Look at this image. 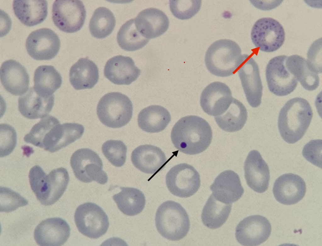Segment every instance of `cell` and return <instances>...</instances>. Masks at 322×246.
<instances>
[{"label":"cell","instance_id":"6da1fadb","mask_svg":"<svg viewBox=\"0 0 322 246\" xmlns=\"http://www.w3.org/2000/svg\"><path fill=\"white\" fill-rule=\"evenodd\" d=\"M212 131L208 123L198 116L189 115L180 119L173 126L172 142L180 152L187 154H197L209 146Z\"/></svg>","mask_w":322,"mask_h":246},{"label":"cell","instance_id":"7a4b0ae2","mask_svg":"<svg viewBox=\"0 0 322 246\" xmlns=\"http://www.w3.org/2000/svg\"><path fill=\"white\" fill-rule=\"evenodd\" d=\"M313 116L308 102L299 97L287 101L281 109L278 126L283 139L290 144L298 141L308 128Z\"/></svg>","mask_w":322,"mask_h":246},{"label":"cell","instance_id":"3957f363","mask_svg":"<svg viewBox=\"0 0 322 246\" xmlns=\"http://www.w3.org/2000/svg\"><path fill=\"white\" fill-rule=\"evenodd\" d=\"M240 47L235 41L221 39L212 43L207 50L205 63L212 74L225 77L232 75L243 61Z\"/></svg>","mask_w":322,"mask_h":246},{"label":"cell","instance_id":"277c9868","mask_svg":"<svg viewBox=\"0 0 322 246\" xmlns=\"http://www.w3.org/2000/svg\"><path fill=\"white\" fill-rule=\"evenodd\" d=\"M155 222L159 233L173 241L184 238L190 227L189 217L185 210L179 203L171 200L165 201L159 206Z\"/></svg>","mask_w":322,"mask_h":246},{"label":"cell","instance_id":"5b68a950","mask_svg":"<svg viewBox=\"0 0 322 246\" xmlns=\"http://www.w3.org/2000/svg\"><path fill=\"white\" fill-rule=\"evenodd\" d=\"M133 105L126 95L118 92L108 93L100 99L97 114L100 121L112 128H119L128 124L131 119Z\"/></svg>","mask_w":322,"mask_h":246},{"label":"cell","instance_id":"8992f818","mask_svg":"<svg viewBox=\"0 0 322 246\" xmlns=\"http://www.w3.org/2000/svg\"><path fill=\"white\" fill-rule=\"evenodd\" d=\"M71 167L75 177L84 183L95 181L101 184L107 183L108 177L103 170V164L99 155L88 148L79 149L72 154Z\"/></svg>","mask_w":322,"mask_h":246},{"label":"cell","instance_id":"52a82bcc","mask_svg":"<svg viewBox=\"0 0 322 246\" xmlns=\"http://www.w3.org/2000/svg\"><path fill=\"white\" fill-rule=\"evenodd\" d=\"M79 231L90 238L97 239L104 235L109 226L108 217L99 206L92 202L80 205L74 215Z\"/></svg>","mask_w":322,"mask_h":246},{"label":"cell","instance_id":"ba28073f","mask_svg":"<svg viewBox=\"0 0 322 246\" xmlns=\"http://www.w3.org/2000/svg\"><path fill=\"white\" fill-rule=\"evenodd\" d=\"M86 9L79 0H56L53 5L52 18L55 25L61 31L72 33L83 26Z\"/></svg>","mask_w":322,"mask_h":246},{"label":"cell","instance_id":"9c48e42d","mask_svg":"<svg viewBox=\"0 0 322 246\" xmlns=\"http://www.w3.org/2000/svg\"><path fill=\"white\" fill-rule=\"evenodd\" d=\"M252 42L260 51L271 53L278 49L283 44L285 37L284 29L277 20L269 17L258 20L253 26L251 33Z\"/></svg>","mask_w":322,"mask_h":246},{"label":"cell","instance_id":"30bf717a","mask_svg":"<svg viewBox=\"0 0 322 246\" xmlns=\"http://www.w3.org/2000/svg\"><path fill=\"white\" fill-rule=\"evenodd\" d=\"M166 183L169 192L180 198L194 194L200 186V176L190 165L181 163L173 167L167 173Z\"/></svg>","mask_w":322,"mask_h":246},{"label":"cell","instance_id":"8fae6325","mask_svg":"<svg viewBox=\"0 0 322 246\" xmlns=\"http://www.w3.org/2000/svg\"><path fill=\"white\" fill-rule=\"evenodd\" d=\"M286 56L282 55L273 58L266 67L265 75L268 88L277 96L290 94L295 89L298 83L297 79L286 66Z\"/></svg>","mask_w":322,"mask_h":246},{"label":"cell","instance_id":"7c38bea8","mask_svg":"<svg viewBox=\"0 0 322 246\" xmlns=\"http://www.w3.org/2000/svg\"><path fill=\"white\" fill-rule=\"evenodd\" d=\"M60 44L58 35L47 28L40 29L31 32L25 42L28 53L37 60H49L53 58L58 52Z\"/></svg>","mask_w":322,"mask_h":246},{"label":"cell","instance_id":"4fadbf2b","mask_svg":"<svg viewBox=\"0 0 322 246\" xmlns=\"http://www.w3.org/2000/svg\"><path fill=\"white\" fill-rule=\"evenodd\" d=\"M271 224L265 217L259 215H251L241 221L236 229V238L243 246H258L265 241L270 236Z\"/></svg>","mask_w":322,"mask_h":246},{"label":"cell","instance_id":"5bb4252c","mask_svg":"<svg viewBox=\"0 0 322 246\" xmlns=\"http://www.w3.org/2000/svg\"><path fill=\"white\" fill-rule=\"evenodd\" d=\"M237 72L247 101L253 108L261 103L263 86L258 66L249 55L244 54Z\"/></svg>","mask_w":322,"mask_h":246},{"label":"cell","instance_id":"9a60e30c","mask_svg":"<svg viewBox=\"0 0 322 246\" xmlns=\"http://www.w3.org/2000/svg\"><path fill=\"white\" fill-rule=\"evenodd\" d=\"M233 98L229 87L219 81L213 82L206 86L200 97L201 106L209 115H220L229 108Z\"/></svg>","mask_w":322,"mask_h":246},{"label":"cell","instance_id":"2e32d148","mask_svg":"<svg viewBox=\"0 0 322 246\" xmlns=\"http://www.w3.org/2000/svg\"><path fill=\"white\" fill-rule=\"evenodd\" d=\"M35 239L41 246H60L67 240L70 228L64 220L59 217L50 218L41 221L34 232Z\"/></svg>","mask_w":322,"mask_h":246},{"label":"cell","instance_id":"e0dca14e","mask_svg":"<svg viewBox=\"0 0 322 246\" xmlns=\"http://www.w3.org/2000/svg\"><path fill=\"white\" fill-rule=\"evenodd\" d=\"M306 190L305 183L301 177L289 173L280 176L276 180L273 192L278 202L290 205L301 200L305 195Z\"/></svg>","mask_w":322,"mask_h":246},{"label":"cell","instance_id":"ac0fdd59","mask_svg":"<svg viewBox=\"0 0 322 246\" xmlns=\"http://www.w3.org/2000/svg\"><path fill=\"white\" fill-rule=\"evenodd\" d=\"M18 109L25 117L30 119L45 117L50 113L54 103L53 94L47 96L31 87L18 100Z\"/></svg>","mask_w":322,"mask_h":246},{"label":"cell","instance_id":"d6986e66","mask_svg":"<svg viewBox=\"0 0 322 246\" xmlns=\"http://www.w3.org/2000/svg\"><path fill=\"white\" fill-rule=\"evenodd\" d=\"M244 176L248 186L254 191L264 192L268 188L270 179L269 166L257 150L251 151L244 164Z\"/></svg>","mask_w":322,"mask_h":246},{"label":"cell","instance_id":"ffe728a7","mask_svg":"<svg viewBox=\"0 0 322 246\" xmlns=\"http://www.w3.org/2000/svg\"><path fill=\"white\" fill-rule=\"evenodd\" d=\"M0 77L5 89L13 95H22L29 90V75L25 68L15 60L9 59L3 63Z\"/></svg>","mask_w":322,"mask_h":246},{"label":"cell","instance_id":"44dd1931","mask_svg":"<svg viewBox=\"0 0 322 246\" xmlns=\"http://www.w3.org/2000/svg\"><path fill=\"white\" fill-rule=\"evenodd\" d=\"M141 70L128 56L117 55L107 62L104 69L105 76L113 83L118 85H129L140 75Z\"/></svg>","mask_w":322,"mask_h":246},{"label":"cell","instance_id":"7402d4cb","mask_svg":"<svg viewBox=\"0 0 322 246\" xmlns=\"http://www.w3.org/2000/svg\"><path fill=\"white\" fill-rule=\"evenodd\" d=\"M210 188L217 200L226 204H232L238 201L244 192L239 176L230 170L220 173Z\"/></svg>","mask_w":322,"mask_h":246},{"label":"cell","instance_id":"603a6c76","mask_svg":"<svg viewBox=\"0 0 322 246\" xmlns=\"http://www.w3.org/2000/svg\"><path fill=\"white\" fill-rule=\"evenodd\" d=\"M134 20L137 30L143 36L149 40L161 36L169 27V20L167 16L161 10L155 8L142 11Z\"/></svg>","mask_w":322,"mask_h":246},{"label":"cell","instance_id":"cb8c5ba5","mask_svg":"<svg viewBox=\"0 0 322 246\" xmlns=\"http://www.w3.org/2000/svg\"><path fill=\"white\" fill-rule=\"evenodd\" d=\"M131 159L136 168L150 174L157 173L162 169L167 162L166 156L161 149L150 144L136 147L132 151Z\"/></svg>","mask_w":322,"mask_h":246},{"label":"cell","instance_id":"d4e9b609","mask_svg":"<svg viewBox=\"0 0 322 246\" xmlns=\"http://www.w3.org/2000/svg\"><path fill=\"white\" fill-rule=\"evenodd\" d=\"M13 10L16 17L25 25L31 27L43 22L47 14L46 0H14Z\"/></svg>","mask_w":322,"mask_h":246},{"label":"cell","instance_id":"484cf974","mask_svg":"<svg viewBox=\"0 0 322 246\" xmlns=\"http://www.w3.org/2000/svg\"><path fill=\"white\" fill-rule=\"evenodd\" d=\"M69 77L70 84L75 89H91L98 81V69L92 60L81 58L71 67Z\"/></svg>","mask_w":322,"mask_h":246},{"label":"cell","instance_id":"4316f807","mask_svg":"<svg viewBox=\"0 0 322 246\" xmlns=\"http://www.w3.org/2000/svg\"><path fill=\"white\" fill-rule=\"evenodd\" d=\"M285 64L290 73L306 90L313 91L319 86L318 74L304 58L297 55L287 56Z\"/></svg>","mask_w":322,"mask_h":246},{"label":"cell","instance_id":"83f0119b","mask_svg":"<svg viewBox=\"0 0 322 246\" xmlns=\"http://www.w3.org/2000/svg\"><path fill=\"white\" fill-rule=\"evenodd\" d=\"M171 120L170 115L165 108L152 105L145 108L138 114L139 127L149 133H158L164 130Z\"/></svg>","mask_w":322,"mask_h":246},{"label":"cell","instance_id":"f1b7e54d","mask_svg":"<svg viewBox=\"0 0 322 246\" xmlns=\"http://www.w3.org/2000/svg\"><path fill=\"white\" fill-rule=\"evenodd\" d=\"M247 118V113L245 106L240 101L234 98L227 109L222 114L214 117L219 126L229 132L241 129Z\"/></svg>","mask_w":322,"mask_h":246},{"label":"cell","instance_id":"f546056e","mask_svg":"<svg viewBox=\"0 0 322 246\" xmlns=\"http://www.w3.org/2000/svg\"><path fill=\"white\" fill-rule=\"evenodd\" d=\"M121 191L113 195V198L120 211L130 216L140 213L146 204L145 196L138 189L130 187H120Z\"/></svg>","mask_w":322,"mask_h":246},{"label":"cell","instance_id":"4dcf8cb0","mask_svg":"<svg viewBox=\"0 0 322 246\" xmlns=\"http://www.w3.org/2000/svg\"><path fill=\"white\" fill-rule=\"evenodd\" d=\"M232 204H226L217 200L211 194L204 206L201 214L203 224L211 229L221 227L227 220Z\"/></svg>","mask_w":322,"mask_h":246},{"label":"cell","instance_id":"1f68e13d","mask_svg":"<svg viewBox=\"0 0 322 246\" xmlns=\"http://www.w3.org/2000/svg\"><path fill=\"white\" fill-rule=\"evenodd\" d=\"M34 86L41 93L47 96L53 94L62 83L60 74L53 66L43 65L36 70L34 77Z\"/></svg>","mask_w":322,"mask_h":246},{"label":"cell","instance_id":"d6a6232c","mask_svg":"<svg viewBox=\"0 0 322 246\" xmlns=\"http://www.w3.org/2000/svg\"><path fill=\"white\" fill-rule=\"evenodd\" d=\"M117 42L123 49L133 51L144 47L149 39L144 37L137 30L134 19H131L120 27L117 34Z\"/></svg>","mask_w":322,"mask_h":246},{"label":"cell","instance_id":"836d02e7","mask_svg":"<svg viewBox=\"0 0 322 246\" xmlns=\"http://www.w3.org/2000/svg\"><path fill=\"white\" fill-rule=\"evenodd\" d=\"M116 20L113 13L104 7H100L94 11L90 19L89 29L91 34L98 39L105 38L113 31Z\"/></svg>","mask_w":322,"mask_h":246},{"label":"cell","instance_id":"e575fe53","mask_svg":"<svg viewBox=\"0 0 322 246\" xmlns=\"http://www.w3.org/2000/svg\"><path fill=\"white\" fill-rule=\"evenodd\" d=\"M50 186L44 205L56 202L62 196L68 184L69 177L67 170L63 167L54 169L48 175Z\"/></svg>","mask_w":322,"mask_h":246},{"label":"cell","instance_id":"d590c367","mask_svg":"<svg viewBox=\"0 0 322 246\" xmlns=\"http://www.w3.org/2000/svg\"><path fill=\"white\" fill-rule=\"evenodd\" d=\"M59 123L56 118L47 115L33 126L30 132L25 136L24 141L26 143L41 148L43 141L48 131Z\"/></svg>","mask_w":322,"mask_h":246},{"label":"cell","instance_id":"8d00e7d4","mask_svg":"<svg viewBox=\"0 0 322 246\" xmlns=\"http://www.w3.org/2000/svg\"><path fill=\"white\" fill-rule=\"evenodd\" d=\"M102 150L104 156L114 166L120 167L125 163L127 148L121 141L108 140L102 145Z\"/></svg>","mask_w":322,"mask_h":246},{"label":"cell","instance_id":"74e56055","mask_svg":"<svg viewBox=\"0 0 322 246\" xmlns=\"http://www.w3.org/2000/svg\"><path fill=\"white\" fill-rule=\"evenodd\" d=\"M170 10L173 15L182 20L190 19L197 14L201 5V0H170Z\"/></svg>","mask_w":322,"mask_h":246},{"label":"cell","instance_id":"f35d334b","mask_svg":"<svg viewBox=\"0 0 322 246\" xmlns=\"http://www.w3.org/2000/svg\"><path fill=\"white\" fill-rule=\"evenodd\" d=\"M28 204V201L19 193L8 187H0V212H12Z\"/></svg>","mask_w":322,"mask_h":246},{"label":"cell","instance_id":"ab89813d","mask_svg":"<svg viewBox=\"0 0 322 246\" xmlns=\"http://www.w3.org/2000/svg\"><path fill=\"white\" fill-rule=\"evenodd\" d=\"M0 157L10 154L17 144V134L14 127L7 124L0 125Z\"/></svg>","mask_w":322,"mask_h":246},{"label":"cell","instance_id":"60d3db41","mask_svg":"<svg viewBox=\"0 0 322 246\" xmlns=\"http://www.w3.org/2000/svg\"><path fill=\"white\" fill-rule=\"evenodd\" d=\"M322 140H312L304 147L302 154L308 161L321 168Z\"/></svg>","mask_w":322,"mask_h":246},{"label":"cell","instance_id":"b9f144b4","mask_svg":"<svg viewBox=\"0 0 322 246\" xmlns=\"http://www.w3.org/2000/svg\"><path fill=\"white\" fill-rule=\"evenodd\" d=\"M322 40L319 39L312 44L308 53V62L318 74L322 73Z\"/></svg>","mask_w":322,"mask_h":246}]
</instances>
